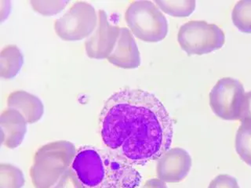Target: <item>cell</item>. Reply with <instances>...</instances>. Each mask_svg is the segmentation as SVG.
<instances>
[{
  "mask_svg": "<svg viewBox=\"0 0 251 188\" xmlns=\"http://www.w3.org/2000/svg\"><path fill=\"white\" fill-rule=\"evenodd\" d=\"M99 125L107 148L134 166L158 160L171 149L172 118L148 91L126 88L112 94L103 106Z\"/></svg>",
  "mask_w": 251,
  "mask_h": 188,
  "instance_id": "cell-1",
  "label": "cell"
},
{
  "mask_svg": "<svg viewBox=\"0 0 251 188\" xmlns=\"http://www.w3.org/2000/svg\"><path fill=\"white\" fill-rule=\"evenodd\" d=\"M72 168L84 188H138L142 179L127 161L109 149L93 146L77 150Z\"/></svg>",
  "mask_w": 251,
  "mask_h": 188,
  "instance_id": "cell-2",
  "label": "cell"
},
{
  "mask_svg": "<svg viewBox=\"0 0 251 188\" xmlns=\"http://www.w3.org/2000/svg\"><path fill=\"white\" fill-rule=\"evenodd\" d=\"M73 143L57 141L43 145L34 156L30 168L31 182L35 188H50L73 164L76 155Z\"/></svg>",
  "mask_w": 251,
  "mask_h": 188,
  "instance_id": "cell-3",
  "label": "cell"
},
{
  "mask_svg": "<svg viewBox=\"0 0 251 188\" xmlns=\"http://www.w3.org/2000/svg\"><path fill=\"white\" fill-rule=\"evenodd\" d=\"M126 22L136 37L147 43H158L168 33V22L162 10L151 1H134L125 14Z\"/></svg>",
  "mask_w": 251,
  "mask_h": 188,
  "instance_id": "cell-4",
  "label": "cell"
},
{
  "mask_svg": "<svg viewBox=\"0 0 251 188\" xmlns=\"http://www.w3.org/2000/svg\"><path fill=\"white\" fill-rule=\"evenodd\" d=\"M177 42L187 54H207L221 49L226 35L221 27L203 21H191L179 29Z\"/></svg>",
  "mask_w": 251,
  "mask_h": 188,
  "instance_id": "cell-5",
  "label": "cell"
},
{
  "mask_svg": "<svg viewBox=\"0 0 251 188\" xmlns=\"http://www.w3.org/2000/svg\"><path fill=\"white\" fill-rule=\"evenodd\" d=\"M98 15L91 4L76 2L54 22L55 32L65 41L90 37L98 26Z\"/></svg>",
  "mask_w": 251,
  "mask_h": 188,
  "instance_id": "cell-6",
  "label": "cell"
},
{
  "mask_svg": "<svg viewBox=\"0 0 251 188\" xmlns=\"http://www.w3.org/2000/svg\"><path fill=\"white\" fill-rule=\"evenodd\" d=\"M245 94L243 84L237 79L221 78L210 91V108L222 119L239 120Z\"/></svg>",
  "mask_w": 251,
  "mask_h": 188,
  "instance_id": "cell-7",
  "label": "cell"
},
{
  "mask_svg": "<svg viewBox=\"0 0 251 188\" xmlns=\"http://www.w3.org/2000/svg\"><path fill=\"white\" fill-rule=\"evenodd\" d=\"M120 27L112 24L104 10L98 11L96 29L85 42L86 55L90 58L108 59L116 47Z\"/></svg>",
  "mask_w": 251,
  "mask_h": 188,
  "instance_id": "cell-8",
  "label": "cell"
},
{
  "mask_svg": "<svg viewBox=\"0 0 251 188\" xmlns=\"http://www.w3.org/2000/svg\"><path fill=\"white\" fill-rule=\"evenodd\" d=\"M192 158L180 147L169 149L158 159V178L169 184H176L186 178L192 168Z\"/></svg>",
  "mask_w": 251,
  "mask_h": 188,
  "instance_id": "cell-9",
  "label": "cell"
},
{
  "mask_svg": "<svg viewBox=\"0 0 251 188\" xmlns=\"http://www.w3.org/2000/svg\"><path fill=\"white\" fill-rule=\"evenodd\" d=\"M108 61L124 69H137L141 65L139 49L133 34L127 27H120L117 43Z\"/></svg>",
  "mask_w": 251,
  "mask_h": 188,
  "instance_id": "cell-10",
  "label": "cell"
},
{
  "mask_svg": "<svg viewBox=\"0 0 251 188\" xmlns=\"http://www.w3.org/2000/svg\"><path fill=\"white\" fill-rule=\"evenodd\" d=\"M2 132V144L7 148L19 147L27 132V121L22 114L16 110L7 108L0 117Z\"/></svg>",
  "mask_w": 251,
  "mask_h": 188,
  "instance_id": "cell-11",
  "label": "cell"
},
{
  "mask_svg": "<svg viewBox=\"0 0 251 188\" xmlns=\"http://www.w3.org/2000/svg\"><path fill=\"white\" fill-rule=\"evenodd\" d=\"M8 108L22 114L27 123L32 124L41 119L44 114L43 102L33 94L23 90L11 93L7 98Z\"/></svg>",
  "mask_w": 251,
  "mask_h": 188,
  "instance_id": "cell-12",
  "label": "cell"
},
{
  "mask_svg": "<svg viewBox=\"0 0 251 188\" xmlns=\"http://www.w3.org/2000/svg\"><path fill=\"white\" fill-rule=\"evenodd\" d=\"M24 64V57L17 46L4 47L0 53V76L10 79L18 74Z\"/></svg>",
  "mask_w": 251,
  "mask_h": 188,
  "instance_id": "cell-13",
  "label": "cell"
},
{
  "mask_svg": "<svg viewBox=\"0 0 251 188\" xmlns=\"http://www.w3.org/2000/svg\"><path fill=\"white\" fill-rule=\"evenodd\" d=\"M154 2L165 14L176 18H186L190 16L196 6L194 0H163Z\"/></svg>",
  "mask_w": 251,
  "mask_h": 188,
  "instance_id": "cell-14",
  "label": "cell"
},
{
  "mask_svg": "<svg viewBox=\"0 0 251 188\" xmlns=\"http://www.w3.org/2000/svg\"><path fill=\"white\" fill-rule=\"evenodd\" d=\"M234 25L243 33H251V0L236 2L231 13Z\"/></svg>",
  "mask_w": 251,
  "mask_h": 188,
  "instance_id": "cell-15",
  "label": "cell"
},
{
  "mask_svg": "<svg viewBox=\"0 0 251 188\" xmlns=\"http://www.w3.org/2000/svg\"><path fill=\"white\" fill-rule=\"evenodd\" d=\"M235 151L240 159L251 166V125L241 124L235 141Z\"/></svg>",
  "mask_w": 251,
  "mask_h": 188,
  "instance_id": "cell-16",
  "label": "cell"
},
{
  "mask_svg": "<svg viewBox=\"0 0 251 188\" xmlns=\"http://www.w3.org/2000/svg\"><path fill=\"white\" fill-rule=\"evenodd\" d=\"M25 183L23 172L9 163L0 164V188H22Z\"/></svg>",
  "mask_w": 251,
  "mask_h": 188,
  "instance_id": "cell-17",
  "label": "cell"
},
{
  "mask_svg": "<svg viewBox=\"0 0 251 188\" xmlns=\"http://www.w3.org/2000/svg\"><path fill=\"white\" fill-rule=\"evenodd\" d=\"M69 1L63 0H31L30 4L35 11L43 16H53L65 10Z\"/></svg>",
  "mask_w": 251,
  "mask_h": 188,
  "instance_id": "cell-18",
  "label": "cell"
},
{
  "mask_svg": "<svg viewBox=\"0 0 251 188\" xmlns=\"http://www.w3.org/2000/svg\"><path fill=\"white\" fill-rule=\"evenodd\" d=\"M53 188H84V187L73 168H69Z\"/></svg>",
  "mask_w": 251,
  "mask_h": 188,
  "instance_id": "cell-19",
  "label": "cell"
},
{
  "mask_svg": "<svg viewBox=\"0 0 251 188\" xmlns=\"http://www.w3.org/2000/svg\"><path fill=\"white\" fill-rule=\"evenodd\" d=\"M208 188H239L235 177L227 174H220L210 182Z\"/></svg>",
  "mask_w": 251,
  "mask_h": 188,
  "instance_id": "cell-20",
  "label": "cell"
},
{
  "mask_svg": "<svg viewBox=\"0 0 251 188\" xmlns=\"http://www.w3.org/2000/svg\"><path fill=\"white\" fill-rule=\"evenodd\" d=\"M239 121L241 124L251 125V91L245 94Z\"/></svg>",
  "mask_w": 251,
  "mask_h": 188,
  "instance_id": "cell-21",
  "label": "cell"
},
{
  "mask_svg": "<svg viewBox=\"0 0 251 188\" xmlns=\"http://www.w3.org/2000/svg\"><path fill=\"white\" fill-rule=\"evenodd\" d=\"M138 188H168L167 183L159 178L149 179L146 180L142 186Z\"/></svg>",
  "mask_w": 251,
  "mask_h": 188,
  "instance_id": "cell-22",
  "label": "cell"
}]
</instances>
